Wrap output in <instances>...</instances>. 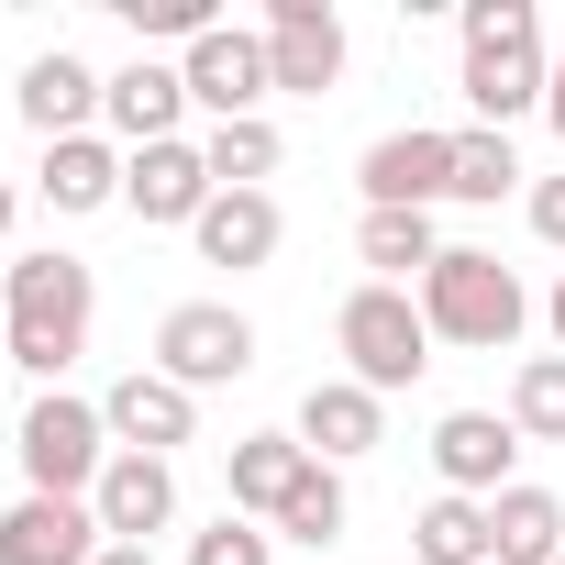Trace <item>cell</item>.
<instances>
[{"instance_id":"d4e9b609","label":"cell","mask_w":565,"mask_h":565,"mask_svg":"<svg viewBox=\"0 0 565 565\" xmlns=\"http://www.w3.org/2000/svg\"><path fill=\"white\" fill-rule=\"evenodd\" d=\"M510 433H521V444H565V355H521V377H510Z\"/></svg>"},{"instance_id":"484cf974","label":"cell","mask_w":565,"mask_h":565,"mask_svg":"<svg viewBox=\"0 0 565 565\" xmlns=\"http://www.w3.org/2000/svg\"><path fill=\"white\" fill-rule=\"evenodd\" d=\"M510 189H521L510 134H488V122H477V134H455V200H477V211H488V200H510Z\"/></svg>"},{"instance_id":"f546056e","label":"cell","mask_w":565,"mask_h":565,"mask_svg":"<svg viewBox=\"0 0 565 565\" xmlns=\"http://www.w3.org/2000/svg\"><path fill=\"white\" fill-rule=\"evenodd\" d=\"M532 233H543V244H565V178H543V189H532Z\"/></svg>"},{"instance_id":"e575fe53","label":"cell","mask_w":565,"mask_h":565,"mask_svg":"<svg viewBox=\"0 0 565 565\" xmlns=\"http://www.w3.org/2000/svg\"><path fill=\"white\" fill-rule=\"evenodd\" d=\"M0 377H12V344H0Z\"/></svg>"},{"instance_id":"4316f807","label":"cell","mask_w":565,"mask_h":565,"mask_svg":"<svg viewBox=\"0 0 565 565\" xmlns=\"http://www.w3.org/2000/svg\"><path fill=\"white\" fill-rule=\"evenodd\" d=\"M277 532H289V543H344V477L311 466V477L289 488V510H277Z\"/></svg>"},{"instance_id":"836d02e7","label":"cell","mask_w":565,"mask_h":565,"mask_svg":"<svg viewBox=\"0 0 565 565\" xmlns=\"http://www.w3.org/2000/svg\"><path fill=\"white\" fill-rule=\"evenodd\" d=\"M12 211H23V200H12V178H0V233H12Z\"/></svg>"},{"instance_id":"277c9868","label":"cell","mask_w":565,"mask_h":565,"mask_svg":"<svg viewBox=\"0 0 565 565\" xmlns=\"http://www.w3.org/2000/svg\"><path fill=\"white\" fill-rule=\"evenodd\" d=\"M333 344H344V377L377 388V399L411 388V377L433 366V322H422V300H411V289H377V277L333 311Z\"/></svg>"},{"instance_id":"3957f363","label":"cell","mask_w":565,"mask_h":565,"mask_svg":"<svg viewBox=\"0 0 565 565\" xmlns=\"http://www.w3.org/2000/svg\"><path fill=\"white\" fill-rule=\"evenodd\" d=\"M411 300H422L433 344H466V355H510V344H521V322H532L521 277H510L488 244H444V255H433V277H422Z\"/></svg>"},{"instance_id":"f1b7e54d","label":"cell","mask_w":565,"mask_h":565,"mask_svg":"<svg viewBox=\"0 0 565 565\" xmlns=\"http://www.w3.org/2000/svg\"><path fill=\"white\" fill-rule=\"evenodd\" d=\"M122 12H134V34H178V45L211 34V0H122Z\"/></svg>"},{"instance_id":"5bb4252c","label":"cell","mask_w":565,"mask_h":565,"mask_svg":"<svg viewBox=\"0 0 565 565\" xmlns=\"http://www.w3.org/2000/svg\"><path fill=\"white\" fill-rule=\"evenodd\" d=\"M89 510H100L111 543H156V532L178 521V466H167V455H111L100 488H89Z\"/></svg>"},{"instance_id":"d590c367","label":"cell","mask_w":565,"mask_h":565,"mask_svg":"<svg viewBox=\"0 0 565 565\" xmlns=\"http://www.w3.org/2000/svg\"><path fill=\"white\" fill-rule=\"evenodd\" d=\"M554 565H565V554H554Z\"/></svg>"},{"instance_id":"8992f818","label":"cell","mask_w":565,"mask_h":565,"mask_svg":"<svg viewBox=\"0 0 565 565\" xmlns=\"http://www.w3.org/2000/svg\"><path fill=\"white\" fill-rule=\"evenodd\" d=\"M255 366V322L233 311V300H178L167 322H156V377H178L189 399L200 388H233Z\"/></svg>"},{"instance_id":"1f68e13d","label":"cell","mask_w":565,"mask_h":565,"mask_svg":"<svg viewBox=\"0 0 565 565\" xmlns=\"http://www.w3.org/2000/svg\"><path fill=\"white\" fill-rule=\"evenodd\" d=\"M543 122L565 134V56H554V89H543Z\"/></svg>"},{"instance_id":"4dcf8cb0","label":"cell","mask_w":565,"mask_h":565,"mask_svg":"<svg viewBox=\"0 0 565 565\" xmlns=\"http://www.w3.org/2000/svg\"><path fill=\"white\" fill-rule=\"evenodd\" d=\"M100 565H156V543H100Z\"/></svg>"},{"instance_id":"ba28073f","label":"cell","mask_w":565,"mask_h":565,"mask_svg":"<svg viewBox=\"0 0 565 565\" xmlns=\"http://www.w3.org/2000/svg\"><path fill=\"white\" fill-rule=\"evenodd\" d=\"M211 200H222V189H211V156H200L189 134L122 156V211H134V222H156V233H200Z\"/></svg>"},{"instance_id":"ffe728a7","label":"cell","mask_w":565,"mask_h":565,"mask_svg":"<svg viewBox=\"0 0 565 565\" xmlns=\"http://www.w3.org/2000/svg\"><path fill=\"white\" fill-rule=\"evenodd\" d=\"M34 189H45V211H67V222H78V211H111V200H122V156H111V134H67V145H45V178H34Z\"/></svg>"},{"instance_id":"83f0119b","label":"cell","mask_w":565,"mask_h":565,"mask_svg":"<svg viewBox=\"0 0 565 565\" xmlns=\"http://www.w3.org/2000/svg\"><path fill=\"white\" fill-rule=\"evenodd\" d=\"M266 554H277V532H255L244 510H222V521L189 543V565H266Z\"/></svg>"},{"instance_id":"44dd1931","label":"cell","mask_w":565,"mask_h":565,"mask_svg":"<svg viewBox=\"0 0 565 565\" xmlns=\"http://www.w3.org/2000/svg\"><path fill=\"white\" fill-rule=\"evenodd\" d=\"M565 554V499L554 488H499L488 499V565H554Z\"/></svg>"},{"instance_id":"8fae6325","label":"cell","mask_w":565,"mask_h":565,"mask_svg":"<svg viewBox=\"0 0 565 565\" xmlns=\"http://www.w3.org/2000/svg\"><path fill=\"white\" fill-rule=\"evenodd\" d=\"M266 78L300 89V100H322V89L344 78V23H333V0H277V12H266Z\"/></svg>"},{"instance_id":"cb8c5ba5","label":"cell","mask_w":565,"mask_h":565,"mask_svg":"<svg viewBox=\"0 0 565 565\" xmlns=\"http://www.w3.org/2000/svg\"><path fill=\"white\" fill-rule=\"evenodd\" d=\"M411 554L422 565H488V499H433L411 521Z\"/></svg>"},{"instance_id":"d6986e66","label":"cell","mask_w":565,"mask_h":565,"mask_svg":"<svg viewBox=\"0 0 565 565\" xmlns=\"http://www.w3.org/2000/svg\"><path fill=\"white\" fill-rule=\"evenodd\" d=\"M277 233H289V222H277L266 189H222V200L200 211V266H233V277H244V266L277 255Z\"/></svg>"},{"instance_id":"30bf717a","label":"cell","mask_w":565,"mask_h":565,"mask_svg":"<svg viewBox=\"0 0 565 565\" xmlns=\"http://www.w3.org/2000/svg\"><path fill=\"white\" fill-rule=\"evenodd\" d=\"M100 510L89 499H12V510H0V565H100Z\"/></svg>"},{"instance_id":"9a60e30c","label":"cell","mask_w":565,"mask_h":565,"mask_svg":"<svg viewBox=\"0 0 565 565\" xmlns=\"http://www.w3.org/2000/svg\"><path fill=\"white\" fill-rule=\"evenodd\" d=\"M311 466H322V455H311L300 433H244V444L222 455V488H233L222 510H244V521H277V510H289V488H300Z\"/></svg>"},{"instance_id":"7c38bea8","label":"cell","mask_w":565,"mask_h":565,"mask_svg":"<svg viewBox=\"0 0 565 565\" xmlns=\"http://www.w3.org/2000/svg\"><path fill=\"white\" fill-rule=\"evenodd\" d=\"M510 455H521V433H510L499 411H444V422H433V477H444V499H499V488H521Z\"/></svg>"},{"instance_id":"52a82bcc","label":"cell","mask_w":565,"mask_h":565,"mask_svg":"<svg viewBox=\"0 0 565 565\" xmlns=\"http://www.w3.org/2000/svg\"><path fill=\"white\" fill-rule=\"evenodd\" d=\"M178 78H189V111H211V122H266V34H244V23H211L189 56H178Z\"/></svg>"},{"instance_id":"5b68a950","label":"cell","mask_w":565,"mask_h":565,"mask_svg":"<svg viewBox=\"0 0 565 565\" xmlns=\"http://www.w3.org/2000/svg\"><path fill=\"white\" fill-rule=\"evenodd\" d=\"M23 477H34V499H89L100 488V466H111V422H100V399H67V388H45L34 411H23Z\"/></svg>"},{"instance_id":"ac0fdd59","label":"cell","mask_w":565,"mask_h":565,"mask_svg":"<svg viewBox=\"0 0 565 565\" xmlns=\"http://www.w3.org/2000/svg\"><path fill=\"white\" fill-rule=\"evenodd\" d=\"M100 122H111L122 145H178V122H189V78H178V67H156V56H134V67L111 78Z\"/></svg>"},{"instance_id":"e0dca14e","label":"cell","mask_w":565,"mask_h":565,"mask_svg":"<svg viewBox=\"0 0 565 565\" xmlns=\"http://www.w3.org/2000/svg\"><path fill=\"white\" fill-rule=\"evenodd\" d=\"M377 433H388V399H377V388H355V377H311V399H300V444H311L322 466L377 455Z\"/></svg>"},{"instance_id":"7402d4cb","label":"cell","mask_w":565,"mask_h":565,"mask_svg":"<svg viewBox=\"0 0 565 565\" xmlns=\"http://www.w3.org/2000/svg\"><path fill=\"white\" fill-rule=\"evenodd\" d=\"M355 255L377 266V289H399V277L422 289L433 255H444V233H433V211H366V222H355Z\"/></svg>"},{"instance_id":"7a4b0ae2","label":"cell","mask_w":565,"mask_h":565,"mask_svg":"<svg viewBox=\"0 0 565 565\" xmlns=\"http://www.w3.org/2000/svg\"><path fill=\"white\" fill-rule=\"evenodd\" d=\"M455 89L477 100L488 134H510L521 111H543L554 67H543V12H532V0H466V78Z\"/></svg>"},{"instance_id":"6da1fadb","label":"cell","mask_w":565,"mask_h":565,"mask_svg":"<svg viewBox=\"0 0 565 565\" xmlns=\"http://www.w3.org/2000/svg\"><path fill=\"white\" fill-rule=\"evenodd\" d=\"M89 311H100V277L78 255H12V289H0V344H12V366L34 377H67L89 355Z\"/></svg>"},{"instance_id":"d6a6232c","label":"cell","mask_w":565,"mask_h":565,"mask_svg":"<svg viewBox=\"0 0 565 565\" xmlns=\"http://www.w3.org/2000/svg\"><path fill=\"white\" fill-rule=\"evenodd\" d=\"M543 322H554V355H565V277H554V300H543Z\"/></svg>"},{"instance_id":"9c48e42d","label":"cell","mask_w":565,"mask_h":565,"mask_svg":"<svg viewBox=\"0 0 565 565\" xmlns=\"http://www.w3.org/2000/svg\"><path fill=\"white\" fill-rule=\"evenodd\" d=\"M355 189H366V211H433V200H455V134H377L366 145V167H355Z\"/></svg>"},{"instance_id":"2e32d148","label":"cell","mask_w":565,"mask_h":565,"mask_svg":"<svg viewBox=\"0 0 565 565\" xmlns=\"http://www.w3.org/2000/svg\"><path fill=\"white\" fill-rule=\"evenodd\" d=\"M12 100H23V122H34L45 145H67V134H89V122H100L111 78H89V56H67V45H56V56H34V67H23V89H12Z\"/></svg>"},{"instance_id":"603a6c76","label":"cell","mask_w":565,"mask_h":565,"mask_svg":"<svg viewBox=\"0 0 565 565\" xmlns=\"http://www.w3.org/2000/svg\"><path fill=\"white\" fill-rule=\"evenodd\" d=\"M200 156H211V189H266L289 145H277V122H211Z\"/></svg>"},{"instance_id":"4fadbf2b","label":"cell","mask_w":565,"mask_h":565,"mask_svg":"<svg viewBox=\"0 0 565 565\" xmlns=\"http://www.w3.org/2000/svg\"><path fill=\"white\" fill-rule=\"evenodd\" d=\"M100 422H111V455H178L189 433H200V399L178 388V377H156V366H134L111 399H100Z\"/></svg>"}]
</instances>
